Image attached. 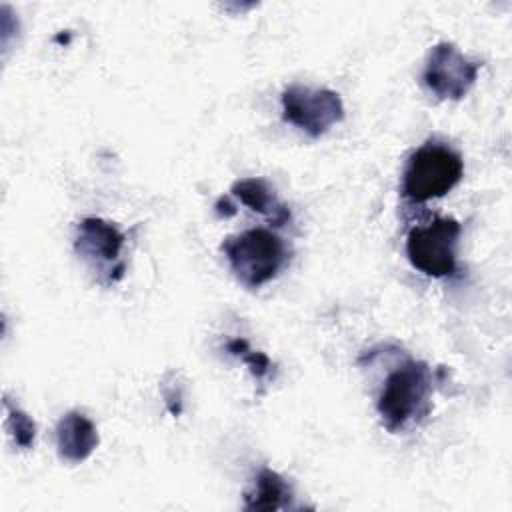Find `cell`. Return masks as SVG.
Instances as JSON below:
<instances>
[{"instance_id":"obj_1","label":"cell","mask_w":512,"mask_h":512,"mask_svg":"<svg viewBox=\"0 0 512 512\" xmlns=\"http://www.w3.org/2000/svg\"><path fill=\"white\" fill-rule=\"evenodd\" d=\"M432 368L424 360H406L392 370L378 394L376 410L388 432H400L430 412Z\"/></svg>"},{"instance_id":"obj_2","label":"cell","mask_w":512,"mask_h":512,"mask_svg":"<svg viewBox=\"0 0 512 512\" xmlns=\"http://www.w3.org/2000/svg\"><path fill=\"white\" fill-rule=\"evenodd\" d=\"M230 270L246 288H260L274 280L290 260L284 240L268 228H250L222 242Z\"/></svg>"},{"instance_id":"obj_3","label":"cell","mask_w":512,"mask_h":512,"mask_svg":"<svg viewBox=\"0 0 512 512\" xmlns=\"http://www.w3.org/2000/svg\"><path fill=\"white\" fill-rule=\"evenodd\" d=\"M464 176V160L452 146L428 140L416 148L402 174V194L412 202L446 196Z\"/></svg>"},{"instance_id":"obj_4","label":"cell","mask_w":512,"mask_h":512,"mask_svg":"<svg viewBox=\"0 0 512 512\" xmlns=\"http://www.w3.org/2000/svg\"><path fill=\"white\" fill-rule=\"evenodd\" d=\"M460 234L462 226L456 218H434L430 224L408 232L406 256L416 270L430 278L454 276Z\"/></svg>"},{"instance_id":"obj_5","label":"cell","mask_w":512,"mask_h":512,"mask_svg":"<svg viewBox=\"0 0 512 512\" xmlns=\"http://www.w3.org/2000/svg\"><path fill=\"white\" fill-rule=\"evenodd\" d=\"M280 104L282 118L312 138H320L344 120V102L330 88L290 84L282 90Z\"/></svg>"},{"instance_id":"obj_6","label":"cell","mask_w":512,"mask_h":512,"mask_svg":"<svg viewBox=\"0 0 512 512\" xmlns=\"http://www.w3.org/2000/svg\"><path fill=\"white\" fill-rule=\"evenodd\" d=\"M124 232L110 220L86 216L76 226L74 250L94 270L104 276V284H114L124 276L126 264L120 260L124 248Z\"/></svg>"},{"instance_id":"obj_7","label":"cell","mask_w":512,"mask_h":512,"mask_svg":"<svg viewBox=\"0 0 512 512\" xmlns=\"http://www.w3.org/2000/svg\"><path fill=\"white\" fill-rule=\"evenodd\" d=\"M480 62L452 42H438L428 52L422 82L438 100H462L476 84Z\"/></svg>"},{"instance_id":"obj_8","label":"cell","mask_w":512,"mask_h":512,"mask_svg":"<svg viewBox=\"0 0 512 512\" xmlns=\"http://www.w3.org/2000/svg\"><path fill=\"white\" fill-rule=\"evenodd\" d=\"M100 436L94 422L78 410L66 412L56 424V450L66 462L78 464L92 456Z\"/></svg>"},{"instance_id":"obj_9","label":"cell","mask_w":512,"mask_h":512,"mask_svg":"<svg viewBox=\"0 0 512 512\" xmlns=\"http://www.w3.org/2000/svg\"><path fill=\"white\" fill-rule=\"evenodd\" d=\"M230 192L252 212L262 214L274 226H286L292 220L290 208L276 196L264 178L236 180Z\"/></svg>"},{"instance_id":"obj_10","label":"cell","mask_w":512,"mask_h":512,"mask_svg":"<svg viewBox=\"0 0 512 512\" xmlns=\"http://www.w3.org/2000/svg\"><path fill=\"white\" fill-rule=\"evenodd\" d=\"M292 486L272 468H262L244 492V510H288L292 508Z\"/></svg>"},{"instance_id":"obj_11","label":"cell","mask_w":512,"mask_h":512,"mask_svg":"<svg viewBox=\"0 0 512 512\" xmlns=\"http://www.w3.org/2000/svg\"><path fill=\"white\" fill-rule=\"evenodd\" d=\"M4 414H6V430L12 436L14 444L18 448H32L34 440H36V424L34 420L22 410L18 408L8 396H4Z\"/></svg>"},{"instance_id":"obj_12","label":"cell","mask_w":512,"mask_h":512,"mask_svg":"<svg viewBox=\"0 0 512 512\" xmlns=\"http://www.w3.org/2000/svg\"><path fill=\"white\" fill-rule=\"evenodd\" d=\"M224 348H226V352H228L230 356L240 358V360L248 366L250 374H252L258 382H264L266 378H270V374H272V362H270V358H268L264 352L254 350V348L248 344L246 338H232V340L226 342Z\"/></svg>"},{"instance_id":"obj_13","label":"cell","mask_w":512,"mask_h":512,"mask_svg":"<svg viewBox=\"0 0 512 512\" xmlns=\"http://www.w3.org/2000/svg\"><path fill=\"white\" fill-rule=\"evenodd\" d=\"M214 210L218 216H232L234 214V206L228 202V198H220L216 204H214Z\"/></svg>"}]
</instances>
